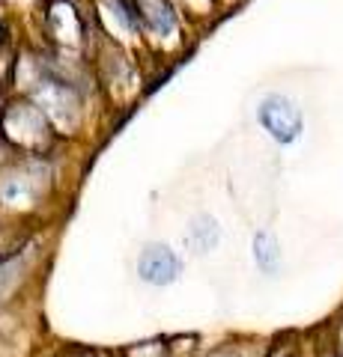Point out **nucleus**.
Listing matches in <instances>:
<instances>
[{
	"label": "nucleus",
	"instance_id": "nucleus-1",
	"mask_svg": "<svg viewBox=\"0 0 343 357\" xmlns=\"http://www.w3.org/2000/svg\"><path fill=\"white\" fill-rule=\"evenodd\" d=\"M3 131L15 146L27 149V152H39L42 146H48L51 131H48V119L42 107L33 105H13L3 114Z\"/></svg>",
	"mask_w": 343,
	"mask_h": 357
},
{
	"label": "nucleus",
	"instance_id": "nucleus-2",
	"mask_svg": "<svg viewBox=\"0 0 343 357\" xmlns=\"http://www.w3.org/2000/svg\"><path fill=\"white\" fill-rule=\"evenodd\" d=\"M257 116L263 128L272 134V140L278 143H293L302 134V110L286 96H265L257 107Z\"/></svg>",
	"mask_w": 343,
	"mask_h": 357
},
{
	"label": "nucleus",
	"instance_id": "nucleus-3",
	"mask_svg": "<svg viewBox=\"0 0 343 357\" xmlns=\"http://www.w3.org/2000/svg\"><path fill=\"white\" fill-rule=\"evenodd\" d=\"M36 84H39L36 96H39V105L45 107V116L72 128L75 122H78V96H75V89L57 81V77L42 75V72L36 77Z\"/></svg>",
	"mask_w": 343,
	"mask_h": 357
},
{
	"label": "nucleus",
	"instance_id": "nucleus-4",
	"mask_svg": "<svg viewBox=\"0 0 343 357\" xmlns=\"http://www.w3.org/2000/svg\"><path fill=\"white\" fill-rule=\"evenodd\" d=\"M42 178H45V170L39 164H15L0 176V199L9 206H30L36 199Z\"/></svg>",
	"mask_w": 343,
	"mask_h": 357
},
{
	"label": "nucleus",
	"instance_id": "nucleus-5",
	"mask_svg": "<svg viewBox=\"0 0 343 357\" xmlns=\"http://www.w3.org/2000/svg\"><path fill=\"white\" fill-rule=\"evenodd\" d=\"M138 274L149 286H168L182 274V259L168 244H149V248H143L138 259Z\"/></svg>",
	"mask_w": 343,
	"mask_h": 357
},
{
	"label": "nucleus",
	"instance_id": "nucleus-6",
	"mask_svg": "<svg viewBox=\"0 0 343 357\" xmlns=\"http://www.w3.org/2000/svg\"><path fill=\"white\" fill-rule=\"evenodd\" d=\"M131 6H135L140 24L159 33V36H168L176 30V15L168 0H131Z\"/></svg>",
	"mask_w": 343,
	"mask_h": 357
},
{
	"label": "nucleus",
	"instance_id": "nucleus-7",
	"mask_svg": "<svg viewBox=\"0 0 343 357\" xmlns=\"http://www.w3.org/2000/svg\"><path fill=\"white\" fill-rule=\"evenodd\" d=\"M48 27H51L54 36H57L60 42H66V45H78L81 33H84L78 13H75L72 3H66V0H57V3L48 9Z\"/></svg>",
	"mask_w": 343,
	"mask_h": 357
},
{
	"label": "nucleus",
	"instance_id": "nucleus-8",
	"mask_svg": "<svg viewBox=\"0 0 343 357\" xmlns=\"http://www.w3.org/2000/svg\"><path fill=\"white\" fill-rule=\"evenodd\" d=\"M218 238H221V229H218L215 218H209V215H194L191 220H188V227H185V244H188V250L206 253V250L215 248Z\"/></svg>",
	"mask_w": 343,
	"mask_h": 357
},
{
	"label": "nucleus",
	"instance_id": "nucleus-9",
	"mask_svg": "<svg viewBox=\"0 0 343 357\" xmlns=\"http://www.w3.org/2000/svg\"><path fill=\"white\" fill-rule=\"evenodd\" d=\"M254 259H257V265L265 274L278 271L281 248H278V241H275V236H269V232H257V236H254Z\"/></svg>",
	"mask_w": 343,
	"mask_h": 357
},
{
	"label": "nucleus",
	"instance_id": "nucleus-10",
	"mask_svg": "<svg viewBox=\"0 0 343 357\" xmlns=\"http://www.w3.org/2000/svg\"><path fill=\"white\" fill-rule=\"evenodd\" d=\"M24 265H27V256H15V259H9V262H0V298H3L9 289H13L18 280H21V271H24Z\"/></svg>",
	"mask_w": 343,
	"mask_h": 357
}]
</instances>
